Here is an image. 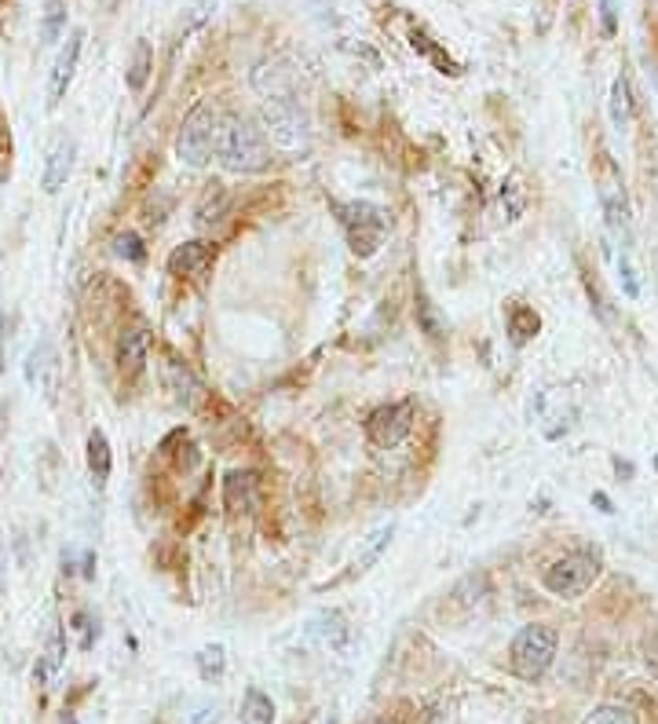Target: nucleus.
Segmentation results:
<instances>
[{
  "label": "nucleus",
  "mask_w": 658,
  "mask_h": 724,
  "mask_svg": "<svg viewBox=\"0 0 658 724\" xmlns=\"http://www.w3.org/2000/svg\"><path fill=\"white\" fill-rule=\"evenodd\" d=\"M216 161L227 172L249 176V172H264L271 165V147L260 128L238 114H227L220 118V132H216Z\"/></svg>",
  "instance_id": "obj_1"
},
{
  "label": "nucleus",
  "mask_w": 658,
  "mask_h": 724,
  "mask_svg": "<svg viewBox=\"0 0 658 724\" xmlns=\"http://www.w3.org/2000/svg\"><path fill=\"white\" fill-rule=\"evenodd\" d=\"M260 132L271 147L300 154L311 147V118L297 99H267L260 110Z\"/></svg>",
  "instance_id": "obj_2"
},
{
  "label": "nucleus",
  "mask_w": 658,
  "mask_h": 724,
  "mask_svg": "<svg viewBox=\"0 0 658 724\" xmlns=\"http://www.w3.org/2000/svg\"><path fill=\"white\" fill-rule=\"evenodd\" d=\"M556 648H560V637H556L552 626H545V622L523 626L520 633L512 637L509 670L527 684L542 681L545 673H549V666L556 662Z\"/></svg>",
  "instance_id": "obj_3"
},
{
  "label": "nucleus",
  "mask_w": 658,
  "mask_h": 724,
  "mask_svg": "<svg viewBox=\"0 0 658 724\" xmlns=\"http://www.w3.org/2000/svg\"><path fill=\"white\" fill-rule=\"evenodd\" d=\"M216 132H220V114L209 103H198L176 132V158L187 169H205L216 158Z\"/></svg>",
  "instance_id": "obj_4"
},
{
  "label": "nucleus",
  "mask_w": 658,
  "mask_h": 724,
  "mask_svg": "<svg viewBox=\"0 0 658 724\" xmlns=\"http://www.w3.org/2000/svg\"><path fill=\"white\" fill-rule=\"evenodd\" d=\"M340 224H344V235H348V245L355 256H373L381 249V238L388 231V216H384L381 205L373 202H348L337 205Z\"/></svg>",
  "instance_id": "obj_5"
},
{
  "label": "nucleus",
  "mask_w": 658,
  "mask_h": 724,
  "mask_svg": "<svg viewBox=\"0 0 658 724\" xmlns=\"http://www.w3.org/2000/svg\"><path fill=\"white\" fill-rule=\"evenodd\" d=\"M596 575H600V560H596L593 553H567V556H560V560H552V564L545 567L542 586L549 589L552 597L574 600L593 586Z\"/></svg>",
  "instance_id": "obj_6"
},
{
  "label": "nucleus",
  "mask_w": 658,
  "mask_h": 724,
  "mask_svg": "<svg viewBox=\"0 0 658 724\" xmlns=\"http://www.w3.org/2000/svg\"><path fill=\"white\" fill-rule=\"evenodd\" d=\"M410 428H414V403H388V406H377L370 414L366 436H370L377 447L392 450L410 436Z\"/></svg>",
  "instance_id": "obj_7"
},
{
  "label": "nucleus",
  "mask_w": 658,
  "mask_h": 724,
  "mask_svg": "<svg viewBox=\"0 0 658 724\" xmlns=\"http://www.w3.org/2000/svg\"><path fill=\"white\" fill-rule=\"evenodd\" d=\"M216 260V245L205 242V238H194V242L176 245L169 253V275L187 278V282H202L209 275V267Z\"/></svg>",
  "instance_id": "obj_8"
},
{
  "label": "nucleus",
  "mask_w": 658,
  "mask_h": 724,
  "mask_svg": "<svg viewBox=\"0 0 658 724\" xmlns=\"http://www.w3.org/2000/svg\"><path fill=\"white\" fill-rule=\"evenodd\" d=\"M81 48H85V30L77 26V30H70V37H66V44H63V52H59V59H55V66H52V81H48V107H52V110L63 103L66 88H70V81H74Z\"/></svg>",
  "instance_id": "obj_9"
},
{
  "label": "nucleus",
  "mask_w": 658,
  "mask_h": 724,
  "mask_svg": "<svg viewBox=\"0 0 658 724\" xmlns=\"http://www.w3.org/2000/svg\"><path fill=\"white\" fill-rule=\"evenodd\" d=\"M161 381L172 392V399L183 406V410H198L205 403V388L202 381L191 373V366L180 359H165L161 362Z\"/></svg>",
  "instance_id": "obj_10"
},
{
  "label": "nucleus",
  "mask_w": 658,
  "mask_h": 724,
  "mask_svg": "<svg viewBox=\"0 0 658 724\" xmlns=\"http://www.w3.org/2000/svg\"><path fill=\"white\" fill-rule=\"evenodd\" d=\"M74 161H77V139L74 136H59L48 147V158H44V176H41V187L44 194H59L70 180V172H74Z\"/></svg>",
  "instance_id": "obj_11"
},
{
  "label": "nucleus",
  "mask_w": 658,
  "mask_h": 724,
  "mask_svg": "<svg viewBox=\"0 0 658 724\" xmlns=\"http://www.w3.org/2000/svg\"><path fill=\"white\" fill-rule=\"evenodd\" d=\"M311 637L319 640V648L329 651V655H348L351 644H355V633H351L344 611H322L311 622Z\"/></svg>",
  "instance_id": "obj_12"
},
{
  "label": "nucleus",
  "mask_w": 658,
  "mask_h": 724,
  "mask_svg": "<svg viewBox=\"0 0 658 724\" xmlns=\"http://www.w3.org/2000/svg\"><path fill=\"white\" fill-rule=\"evenodd\" d=\"M55 377H59V355H55L52 341H41L30 352V362H26V381L33 388H41L44 399H55Z\"/></svg>",
  "instance_id": "obj_13"
},
{
  "label": "nucleus",
  "mask_w": 658,
  "mask_h": 724,
  "mask_svg": "<svg viewBox=\"0 0 658 724\" xmlns=\"http://www.w3.org/2000/svg\"><path fill=\"white\" fill-rule=\"evenodd\" d=\"M147 359H150L147 330H125L121 333V341H117V370H121V377L136 381L139 373H143V366H147Z\"/></svg>",
  "instance_id": "obj_14"
},
{
  "label": "nucleus",
  "mask_w": 658,
  "mask_h": 724,
  "mask_svg": "<svg viewBox=\"0 0 658 724\" xmlns=\"http://www.w3.org/2000/svg\"><path fill=\"white\" fill-rule=\"evenodd\" d=\"M223 505L227 512H253L256 509V476L234 469L223 480Z\"/></svg>",
  "instance_id": "obj_15"
},
{
  "label": "nucleus",
  "mask_w": 658,
  "mask_h": 724,
  "mask_svg": "<svg viewBox=\"0 0 658 724\" xmlns=\"http://www.w3.org/2000/svg\"><path fill=\"white\" fill-rule=\"evenodd\" d=\"M253 88L264 99H293V77L282 63H260L253 70Z\"/></svg>",
  "instance_id": "obj_16"
},
{
  "label": "nucleus",
  "mask_w": 658,
  "mask_h": 724,
  "mask_svg": "<svg viewBox=\"0 0 658 724\" xmlns=\"http://www.w3.org/2000/svg\"><path fill=\"white\" fill-rule=\"evenodd\" d=\"M220 0H183L180 22H176V41H191L194 33L213 22Z\"/></svg>",
  "instance_id": "obj_17"
},
{
  "label": "nucleus",
  "mask_w": 658,
  "mask_h": 724,
  "mask_svg": "<svg viewBox=\"0 0 658 724\" xmlns=\"http://www.w3.org/2000/svg\"><path fill=\"white\" fill-rule=\"evenodd\" d=\"M223 213H227V187H223L220 180L205 183L202 198L194 205V224L202 227V231H209L213 224H220Z\"/></svg>",
  "instance_id": "obj_18"
},
{
  "label": "nucleus",
  "mask_w": 658,
  "mask_h": 724,
  "mask_svg": "<svg viewBox=\"0 0 658 724\" xmlns=\"http://www.w3.org/2000/svg\"><path fill=\"white\" fill-rule=\"evenodd\" d=\"M392 538H395V520L381 523V527H373V531L359 542V549H355V567H359V571H370V567L377 564L384 553H388Z\"/></svg>",
  "instance_id": "obj_19"
},
{
  "label": "nucleus",
  "mask_w": 658,
  "mask_h": 724,
  "mask_svg": "<svg viewBox=\"0 0 658 724\" xmlns=\"http://www.w3.org/2000/svg\"><path fill=\"white\" fill-rule=\"evenodd\" d=\"M66 662V633L63 626H52L48 629V644H44V655L37 662V681L41 684H52V677L63 670Z\"/></svg>",
  "instance_id": "obj_20"
},
{
  "label": "nucleus",
  "mask_w": 658,
  "mask_h": 724,
  "mask_svg": "<svg viewBox=\"0 0 658 724\" xmlns=\"http://www.w3.org/2000/svg\"><path fill=\"white\" fill-rule=\"evenodd\" d=\"M150 74H154V48H150V41L139 37V41L132 44V59H128V74H125L128 88L139 96V92L147 88Z\"/></svg>",
  "instance_id": "obj_21"
},
{
  "label": "nucleus",
  "mask_w": 658,
  "mask_h": 724,
  "mask_svg": "<svg viewBox=\"0 0 658 724\" xmlns=\"http://www.w3.org/2000/svg\"><path fill=\"white\" fill-rule=\"evenodd\" d=\"M110 465H114V454H110V443L103 432H92L88 436V472H92V483L96 487H107L110 480Z\"/></svg>",
  "instance_id": "obj_22"
},
{
  "label": "nucleus",
  "mask_w": 658,
  "mask_h": 724,
  "mask_svg": "<svg viewBox=\"0 0 658 724\" xmlns=\"http://www.w3.org/2000/svg\"><path fill=\"white\" fill-rule=\"evenodd\" d=\"M611 121H615L618 132H626L629 121H633V88H629L626 74H618L615 85H611Z\"/></svg>",
  "instance_id": "obj_23"
},
{
  "label": "nucleus",
  "mask_w": 658,
  "mask_h": 724,
  "mask_svg": "<svg viewBox=\"0 0 658 724\" xmlns=\"http://www.w3.org/2000/svg\"><path fill=\"white\" fill-rule=\"evenodd\" d=\"M538 330H542V319H538V311L527 308V304H516V308L509 311V337L512 344H527L531 337H538Z\"/></svg>",
  "instance_id": "obj_24"
},
{
  "label": "nucleus",
  "mask_w": 658,
  "mask_h": 724,
  "mask_svg": "<svg viewBox=\"0 0 658 724\" xmlns=\"http://www.w3.org/2000/svg\"><path fill=\"white\" fill-rule=\"evenodd\" d=\"M242 724H275V703L260 688H249L242 699Z\"/></svg>",
  "instance_id": "obj_25"
},
{
  "label": "nucleus",
  "mask_w": 658,
  "mask_h": 724,
  "mask_svg": "<svg viewBox=\"0 0 658 724\" xmlns=\"http://www.w3.org/2000/svg\"><path fill=\"white\" fill-rule=\"evenodd\" d=\"M194 666H198V673H202V681H220L223 670H227V648L223 644H205L198 655H194Z\"/></svg>",
  "instance_id": "obj_26"
},
{
  "label": "nucleus",
  "mask_w": 658,
  "mask_h": 724,
  "mask_svg": "<svg viewBox=\"0 0 658 724\" xmlns=\"http://www.w3.org/2000/svg\"><path fill=\"white\" fill-rule=\"evenodd\" d=\"M66 30V0H44L41 44H55Z\"/></svg>",
  "instance_id": "obj_27"
},
{
  "label": "nucleus",
  "mask_w": 658,
  "mask_h": 724,
  "mask_svg": "<svg viewBox=\"0 0 658 724\" xmlns=\"http://www.w3.org/2000/svg\"><path fill=\"white\" fill-rule=\"evenodd\" d=\"M501 209H505V220H520L523 209H527V191H523L520 176H509V183L501 187Z\"/></svg>",
  "instance_id": "obj_28"
},
{
  "label": "nucleus",
  "mask_w": 658,
  "mask_h": 724,
  "mask_svg": "<svg viewBox=\"0 0 658 724\" xmlns=\"http://www.w3.org/2000/svg\"><path fill=\"white\" fill-rule=\"evenodd\" d=\"M417 326H421V330H425L428 337H432V341H439V337L446 333V326H443V319H439L436 304H432L428 297L417 300Z\"/></svg>",
  "instance_id": "obj_29"
},
{
  "label": "nucleus",
  "mask_w": 658,
  "mask_h": 724,
  "mask_svg": "<svg viewBox=\"0 0 658 724\" xmlns=\"http://www.w3.org/2000/svg\"><path fill=\"white\" fill-rule=\"evenodd\" d=\"M585 724H640V721L633 710H626V706L607 703V706H596L593 714L585 717Z\"/></svg>",
  "instance_id": "obj_30"
},
{
  "label": "nucleus",
  "mask_w": 658,
  "mask_h": 724,
  "mask_svg": "<svg viewBox=\"0 0 658 724\" xmlns=\"http://www.w3.org/2000/svg\"><path fill=\"white\" fill-rule=\"evenodd\" d=\"M114 253H117V256H125V260H132V264H139V260L147 256V249H143L139 235L125 231V235H117V238H114Z\"/></svg>",
  "instance_id": "obj_31"
},
{
  "label": "nucleus",
  "mask_w": 658,
  "mask_h": 724,
  "mask_svg": "<svg viewBox=\"0 0 658 724\" xmlns=\"http://www.w3.org/2000/svg\"><path fill=\"white\" fill-rule=\"evenodd\" d=\"M183 724H220V703H213V699L194 703L191 714L183 717Z\"/></svg>",
  "instance_id": "obj_32"
},
{
  "label": "nucleus",
  "mask_w": 658,
  "mask_h": 724,
  "mask_svg": "<svg viewBox=\"0 0 658 724\" xmlns=\"http://www.w3.org/2000/svg\"><path fill=\"white\" fill-rule=\"evenodd\" d=\"M600 30L604 37L618 33V0H600Z\"/></svg>",
  "instance_id": "obj_33"
},
{
  "label": "nucleus",
  "mask_w": 658,
  "mask_h": 724,
  "mask_svg": "<svg viewBox=\"0 0 658 724\" xmlns=\"http://www.w3.org/2000/svg\"><path fill=\"white\" fill-rule=\"evenodd\" d=\"M618 275H622L626 297L637 300V297H640V282H637V271H633V264H629V256H618Z\"/></svg>",
  "instance_id": "obj_34"
},
{
  "label": "nucleus",
  "mask_w": 658,
  "mask_h": 724,
  "mask_svg": "<svg viewBox=\"0 0 658 724\" xmlns=\"http://www.w3.org/2000/svg\"><path fill=\"white\" fill-rule=\"evenodd\" d=\"M552 8H556V0H542V22H538V33H545V30H549V22H552Z\"/></svg>",
  "instance_id": "obj_35"
},
{
  "label": "nucleus",
  "mask_w": 658,
  "mask_h": 724,
  "mask_svg": "<svg viewBox=\"0 0 658 724\" xmlns=\"http://www.w3.org/2000/svg\"><path fill=\"white\" fill-rule=\"evenodd\" d=\"M593 505H596L600 512H615V509H611V498H607L604 490H596V494H593Z\"/></svg>",
  "instance_id": "obj_36"
},
{
  "label": "nucleus",
  "mask_w": 658,
  "mask_h": 724,
  "mask_svg": "<svg viewBox=\"0 0 658 724\" xmlns=\"http://www.w3.org/2000/svg\"><path fill=\"white\" fill-rule=\"evenodd\" d=\"M4 567H8V556H4V542H0V586H4Z\"/></svg>",
  "instance_id": "obj_37"
},
{
  "label": "nucleus",
  "mask_w": 658,
  "mask_h": 724,
  "mask_svg": "<svg viewBox=\"0 0 658 724\" xmlns=\"http://www.w3.org/2000/svg\"><path fill=\"white\" fill-rule=\"evenodd\" d=\"M103 4H107V8H114V4H117V0H103Z\"/></svg>",
  "instance_id": "obj_38"
},
{
  "label": "nucleus",
  "mask_w": 658,
  "mask_h": 724,
  "mask_svg": "<svg viewBox=\"0 0 658 724\" xmlns=\"http://www.w3.org/2000/svg\"><path fill=\"white\" fill-rule=\"evenodd\" d=\"M0 326H4V308H0Z\"/></svg>",
  "instance_id": "obj_39"
},
{
  "label": "nucleus",
  "mask_w": 658,
  "mask_h": 724,
  "mask_svg": "<svg viewBox=\"0 0 658 724\" xmlns=\"http://www.w3.org/2000/svg\"><path fill=\"white\" fill-rule=\"evenodd\" d=\"M377 724H395V721H377Z\"/></svg>",
  "instance_id": "obj_40"
},
{
  "label": "nucleus",
  "mask_w": 658,
  "mask_h": 724,
  "mask_svg": "<svg viewBox=\"0 0 658 724\" xmlns=\"http://www.w3.org/2000/svg\"><path fill=\"white\" fill-rule=\"evenodd\" d=\"M0 260H4V249H0Z\"/></svg>",
  "instance_id": "obj_41"
},
{
  "label": "nucleus",
  "mask_w": 658,
  "mask_h": 724,
  "mask_svg": "<svg viewBox=\"0 0 658 724\" xmlns=\"http://www.w3.org/2000/svg\"><path fill=\"white\" fill-rule=\"evenodd\" d=\"M655 465H658V461H655Z\"/></svg>",
  "instance_id": "obj_42"
}]
</instances>
